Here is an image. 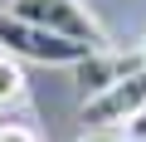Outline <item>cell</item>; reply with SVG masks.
<instances>
[{"mask_svg": "<svg viewBox=\"0 0 146 142\" xmlns=\"http://www.w3.org/2000/svg\"><path fill=\"white\" fill-rule=\"evenodd\" d=\"M0 142H39L29 127H20V122H5V127H0Z\"/></svg>", "mask_w": 146, "mask_h": 142, "instance_id": "6", "label": "cell"}, {"mask_svg": "<svg viewBox=\"0 0 146 142\" xmlns=\"http://www.w3.org/2000/svg\"><path fill=\"white\" fill-rule=\"evenodd\" d=\"M0 5H5V0H0Z\"/></svg>", "mask_w": 146, "mask_h": 142, "instance_id": "9", "label": "cell"}, {"mask_svg": "<svg viewBox=\"0 0 146 142\" xmlns=\"http://www.w3.org/2000/svg\"><path fill=\"white\" fill-rule=\"evenodd\" d=\"M20 98H25V69H20L15 54L0 49V108H10V103H20Z\"/></svg>", "mask_w": 146, "mask_h": 142, "instance_id": "5", "label": "cell"}, {"mask_svg": "<svg viewBox=\"0 0 146 142\" xmlns=\"http://www.w3.org/2000/svg\"><path fill=\"white\" fill-rule=\"evenodd\" d=\"M146 113V64H136L131 74H122L117 83H107L102 93H88L83 98V122L88 127H127Z\"/></svg>", "mask_w": 146, "mask_h": 142, "instance_id": "2", "label": "cell"}, {"mask_svg": "<svg viewBox=\"0 0 146 142\" xmlns=\"http://www.w3.org/2000/svg\"><path fill=\"white\" fill-rule=\"evenodd\" d=\"M10 15L39 25V30H54V34H68V39H83V44H98L102 49V30L98 20L73 5V0H10Z\"/></svg>", "mask_w": 146, "mask_h": 142, "instance_id": "3", "label": "cell"}, {"mask_svg": "<svg viewBox=\"0 0 146 142\" xmlns=\"http://www.w3.org/2000/svg\"><path fill=\"white\" fill-rule=\"evenodd\" d=\"M146 64V59H141ZM136 69V59H117V54H102V49H93L83 64H78V83L88 88V93H102L107 83H117L122 74H131Z\"/></svg>", "mask_w": 146, "mask_h": 142, "instance_id": "4", "label": "cell"}, {"mask_svg": "<svg viewBox=\"0 0 146 142\" xmlns=\"http://www.w3.org/2000/svg\"><path fill=\"white\" fill-rule=\"evenodd\" d=\"M0 49L15 54V59H29V64H49V69H78L98 44H83V39H68V34H54V30H39L20 15H0Z\"/></svg>", "mask_w": 146, "mask_h": 142, "instance_id": "1", "label": "cell"}, {"mask_svg": "<svg viewBox=\"0 0 146 142\" xmlns=\"http://www.w3.org/2000/svg\"><path fill=\"white\" fill-rule=\"evenodd\" d=\"M141 59H146V39H141Z\"/></svg>", "mask_w": 146, "mask_h": 142, "instance_id": "8", "label": "cell"}, {"mask_svg": "<svg viewBox=\"0 0 146 142\" xmlns=\"http://www.w3.org/2000/svg\"><path fill=\"white\" fill-rule=\"evenodd\" d=\"M78 142H127V137H117V132H107V127H93V132H83Z\"/></svg>", "mask_w": 146, "mask_h": 142, "instance_id": "7", "label": "cell"}]
</instances>
